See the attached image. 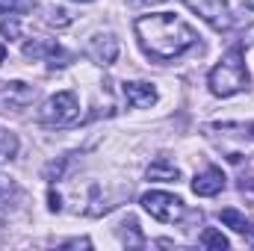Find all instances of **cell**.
I'll return each mask as SVG.
<instances>
[{"mask_svg":"<svg viewBox=\"0 0 254 251\" xmlns=\"http://www.w3.org/2000/svg\"><path fill=\"white\" fill-rule=\"evenodd\" d=\"M207 83H210V92H213L216 98H231V95L243 92V89L249 86V68H246L243 48H231V51L219 60V65H213Z\"/></svg>","mask_w":254,"mask_h":251,"instance_id":"7a4b0ae2","label":"cell"},{"mask_svg":"<svg viewBox=\"0 0 254 251\" xmlns=\"http://www.w3.org/2000/svg\"><path fill=\"white\" fill-rule=\"evenodd\" d=\"M219 219H222V225H228L231 231H237V234H243V237H246V234L252 231L249 219H246V216H243V213H240L237 207H225V210L219 213Z\"/></svg>","mask_w":254,"mask_h":251,"instance_id":"7c38bea8","label":"cell"},{"mask_svg":"<svg viewBox=\"0 0 254 251\" xmlns=\"http://www.w3.org/2000/svg\"><path fill=\"white\" fill-rule=\"evenodd\" d=\"M145 178L148 181H160V184H175V181H181V169L175 163H169V160H157V163L148 166Z\"/></svg>","mask_w":254,"mask_h":251,"instance_id":"8fae6325","label":"cell"},{"mask_svg":"<svg viewBox=\"0 0 254 251\" xmlns=\"http://www.w3.org/2000/svg\"><path fill=\"white\" fill-rule=\"evenodd\" d=\"M80 119V101L74 92H57L39 110V122L48 127H68Z\"/></svg>","mask_w":254,"mask_h":251,"instance_id":"3957f363","label":"cell"},{"mask_svg":"<svg viewBox=\"0 0 254 251\" xmlns=\"http://www.w3.org/2000/svg\"><path fill=\"white\" fill-rule=\"evenodd\" d=\"M0 33L9 36V39H18V36H21V27H18V21L12 18V21H3V24H0Z\"/></svg>","mask_w":254,"mask_h":251,"instance_id":"d6986e66","label":"cell"},{"mask_svg":"<svg viewBox=\"0 0 254 251\" xmlns=\"http://www.w3.org/2000/svg\"><path fill=\"white\" fill-rule=\"evenodd\" d=\"M184 3L190 6L201 21H207L216 33H225L234 24V15H231L228 0H184Z\"/></svg>","mask_w":254,"mask_h":251,"instance_id":"5b68a950","label":"cell"},{"mask_svg":"<svg viewBox=\"0 0 254 251\" xmlns=\"http://www.w3.org/2000/svg\"><path fill=\"white\" fill-rule=\"evenodd\" d=\"M74 3H95V0H74Z\"/></svg>","mask_w":254,"mask_h":251,"instance_id":"d4e9b609","label":"cell"},{"mask_svg":"<svg viewBox=\"0 0 254 251\" xmlns=\"http://www.w3.org/2000/svg\"><path fill=\"white\" fill-rule=\"evenodd\" d=\"M18 195V184L12 181V178H6V175H0V210L12 201Z\"/></svg>","mask_w":254,"mask_h":251,"instance_id":"2e32d148","label":"cell"},{"mask_svg":"<svg viewBox=\"0 0 254 251\" xmlns=\"http://www.w3.org/2000/svg\"><path fill=\"white\" fill-rule=\"evenodd\" d=\"M48 201H51L48 207H51L54 213H60V210H63V198H60V192H57V189H51V195H48Z\"/></svg>","mask_w":254,"mask_h":251,"instance_id":"44dd1931","label":"cell"},{"mask_svg":"<svg viewBox=\"0 0 254 251\" xmlns=\"http://www.w3.org/2000/svg\"><path fill=\"white\" fill-rule=\"evenodd\" d=\"M122 92L133 110H151L157 104V89L151 83H125Z\"/></svg>","mask_w":254,"mask_h":251,"instance_id":"9c48e42d","label":"cell"},{"mask_svg":"<svg viewBox=\"0 0 254 251\" xmlns=\"http://www.w3.org/2000/svg\"><path fill=\"white\" fill-rule=\"evenodd\" d=\"M246 6H249V9H254V0H246Z\"/></svg>","mask_w":254,"mask_h":251,"instance_id":"cb8c5ba5","label":"cell"},{"mask_svg":"<svg viewBox=\"0 0 254 251\" xmlns=\"http://www.w3.org/2000/svg\"><path fill=\"white\" fill-rule=\"evenodd\" d=\"M142 207H145V213H151L157 222H166V225H175V222H181L187 216L184 198H178L172 192H145Z\"/></svg>","mask_w":254,"mask_h":251,"instance_id":"277c9868","label":"cell"},{"mask_svg":"<svg viewBox=\"0 0 254 251\" xmlns=\"http://www.w3.org/2000/svg\"><path fill=\"white\" fill-rule=\"evenodd\" d=\"M133 3H139V6H151V3H160V0H133Z\"/></svg>","mask_w":254,"mask_h":251,"instance_id":"7402d4cb","label":"cell"},{"mask_svg":"<svg viewBox=\"0 0 254 251\" xmlns=\"http://www.w3.org/2000/svg\"><path fill=\"white\" fill-rule=\"evenodd\" d=\"M15 154H18V136L12 130H3L0 127V163L12 160Z\"/></svg>","mask_w":254,"mask_h":251,"instance_id":"5bb4252c","label":"cell"},{"mask_svg":"<svg viewBox=\"0 0 254 251\" xmlns=\"http://www.w3.org/2000/svg\"><path fill=\"white\" fill-rule=\"evenodd\" d=\"M74 18H71V12H65V9H51L48 12V24H54V27H68Z\"/></svg>","mask_w":254,"mask_h":251,"instance_id":"e0dca14e","label":"cell"},{"mask_svg":"<svg viewBox=\"0 0 254 251\" xmlns=\"http://www.w3.org/2000/svg\"><path fill=\"white\" fill-rule=\"evenodd\" d=\"M133 30H136L139 48L154 63H172V60L184 57L190 48L198 45V33L184 18H178L175 12L142 15V18H136Z\"/></svg>","mask_w":254,"mask_h":251,"instance_id":"6da1fadb","label":"cell"},{"mask_svg":"<svg viewBox=\"0 0 254 251\" xmlns=\"http://www.w3.org/2000/svg\"><path fill=\"white\" fill-rule=\"evenodd\" d=\"M36 6V0H0V15H24Z\"/></svg>","mask_w":254,"mask_h":251,"instance_id":"9a60e30c","label":"cell"},{"mask_svg":"<svg viewBox=\"0 0 254 251\" xmlns=\"http://www.w3.org/2000/svg\"><path fill=\"white\" fill-rule=\"evenodd\" d=\"M240 192H243V195H246V198H249V201L254 204V178H243V184H240Z\"/></svg>","mask_w":254,"mask_h":251,"instance_id":"ffe728a7","label":"cell"},{"mask_svg":"<svg viewBox=\"0 0 254 251\" xmlns=\"http://www.w3.org/2000/svg\"><path fill=\"white\" fill-rule=\"evenodd\" d=\"M198 243H201L204 249H216V251H228V249H231L228 237H222L216 228H204V234L198 237Z\"/></svg>","mask_w":254,"mask_h":251,"instance_id":"4fadbf2b","label":"cell"},{"mask_svg":"<svg viewBox=\"0 0 254 251\" xmlns=\"http://www.w3.org/2000/svg\"><path fill=\"white\" fill-rule=\"evenodd\" d=\"M33 98H36V89L33 86H27V83H3V101L9 104V107H27V104H33Z\"/></svg>","mask_w":254,"mask_h":251,"instance_id":"30bf717a","label":"cell"},{"mask_svg":"<svg viewBox=\"0 0 254 251\" xmlns=\"http://www.w3.org/2000/svg\"><path fill=\"white\" fill-rule=\"evenodd\" d=\"M225 181H228L225 172L216 169V166H210V169H204V172L195 175V181H192V192L201 195V198H213V195H219V192L225 189Z\"/></svg>","mask_w":254,"mask_h":251,"instance_id":"ba28073f","label":"cell"},{"mask_svg":"<svg viewBox=\"0 0 254 251\" xmlns=\"http://www.w3.org/2000/svg\"><path fill=\"white\" fill-rule=\"evenodd\" d=\"M65 163H68V160H60V163H51V166L45 169V178H48V181H60V178H63V172H65Z\"/></svg>","mask_w":254,"mask_h":251,"instance_id":"ac0fdd59","label":"cell"},{"mask_svg":"<svg viewBox=\"0 0 254 251\" xmlns=\"http://www.w3.org/2000/svg\"><path fill=\"white\" fill-rule=\"evenodd\" d=\"M3 57H6V51H3V45H0V63H3Z\"/></svg>","mask_w":254,"mask_h":251,"instance_id":"603a6c76","label":"cell"},{"mask_svg":"<svg viewBox=\"0 0 254 251\" xmlns=\"http://www.w3.org/2000/svg\"><path fill=\"white\" fill-rule=\"evenodd\" d=\"M86 54H89L95 63L113 65L116 60H119V39H116L113 33H101V36L89 39V48H86Z\"/></svg>","mask_w":254,"mask_h":251,"instance_id":"52a82bcc","label":"cell"},{"mask_svg":"<svg viewBox=\"0 0 254 251\" xmlns=\"http://www.w3.org/2000/svg\"><path fill=\"white\" fill-rule=\"evenodd\" d=\"M24 57L27 60H45L51 68H65L74 60L63 45L54 42V39H33V42H27L24 45Z\"/></svg>","mask_w":254,"mask_h":251,"instance_id":"8992f818","label":"cell"}]
</instances>
